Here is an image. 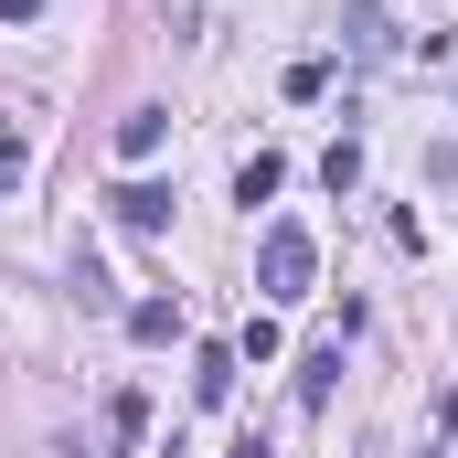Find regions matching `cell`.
<instances>
[{"label":"cell","instance_id":"6da1fadb","mask_svg":"<svg viewBox=\"0 0 458 458\" xmlns=\"http://www.w3.org/2000/svg\"><path fill=\"white\" fill-rule=\"evenodd\" d=\"M310 267H320L310 225H267V245H256V288L267 299H310Z\"/></svg>","mask_w":458,"mask_h":458},{"label":"cell","instance_id":"7a4b0ae2","mask_svg":"<svg viewBox=\"0 0 458 458\" xmlns=\"http://www.w3.org/2000/svg\"><path fill=\"white\" fill-rule=\"evenodd\" d=\"M234 362H245V352H225V342L192 352V405H225V394H234Z\"/></svg>","mask_w":458,"mask_h":458},{"label":"cell","instance_id":"3957f363","mask_svg":"<svg viewBox=\"0 0 458 458\" xmlns=\"http://www.w3.org/2000/svg\"><path fill=\"white\" fill-rule=\"evenodd\" d=\"M117 225H128V234H160V225H171V192H160V182H128V192H117Z\"/></svg>","mask_w":458,"mask_h":458},{"label":"cell","instance_id":"277c9868","mask_svg":"<svg viewBox=\"0 0 458 458\" xmlns=\"http://www.w3.org/2000/svg\"><path fill=\"white\" fill-rule=\"evenodd\" d=\"M160 139H171V117H160V107H128V117H117V149H128V160H149Z\"/></svg>","mask_w":458,"mask_h":458},{"label":"cell","instance_id":"5b68a950","mask_svg":"<svg viewBox=\"0 0 458 458\" xmlns=\"http://www.w3.org/2000/svg\"><path fill=\"white\" fill-rule=\"evenodd\" d=\"M277 182H288V160H277V149H256V160H245V171H234V203H267V192H277Z\"/></svg>","mask_w":458,"mask_h":458},{"label":"cell","instance_id":"8992f818","mask_svg":"<svg viewBox=\"0 0 458 458\" xmlns=\"http://www.w3.org/2000/svg\"><path fill=\"white\" fill-rule=\"evenodd\" d=\"M128 331H139V342H182V299H139Z\"/></svg>","mask_w":458,"mask_h":458},{"label":"cell","instance_id":"52a82bcc","mask_svg":"<svg viewBox=\"0 0 458 458\" xmlns=\"http://www.w3.org/2000/svg\"><path fill=\"white\" fill-rule=\"evenodd\" d=\"M331 373H342V352H310V362H299V405H310V416L331 405Z\"/></svg>","mask_w":458,"mask_h":458},{"label":"cell","instance_id":"ba28073f","mask_svg":"<svg viewBox=\"0 0 458 458\" xmlns=\"http://www.w3.org/2000/svg\"><path fill=\"white\" fill-rule=\"evenodd\" d=\"M320 182H331V192H352V182H362V149H352V139H331V160H320Z\"/></svg>","mask_w":458,"mask_h":458},{"label":"cell","instance_id":"9c48e42d","mask_svg":"<svg viewBox=\"0 0 458 458\" xmlns=\"http://www.w3.org/2000/svg\"><path fill=\"white\" fill-rule=\"evenodd\" d=\"M225 458H267V437H234V448H225Z\"/></svg>","mask_w":458,"mask_h":458},{"label":"cell","instance_id":"30bf717a","mask_svg":"<svg viewBox=\"0 0 458 458\" xmlns=\"http://www.w3.org/2000/svg\"><path fill=\"white\" fill-rule=\"evenodd\" d=\"M0 11H11V21H32V11H43V0H0Z\"/></svg>","mask_w":458,"mask_h":458}]
</instances>
